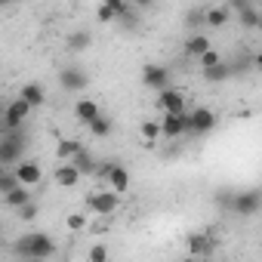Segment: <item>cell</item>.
Returning <instances> with one entry per match:
<instances>
[{
	"label": "cell",
	"mask_w": 262,
	"mask_h": 262,
	"mask_svg": "<svg viewBox=\"0 0 262 262\" xmlns=\"http://www.w3.org/2000/svg\"><path fill=\"white\" fill-rule=\"evenodd\" d=\"M13 250L19 256H25L28 262H43V259H50L56 253V241L50 234H43V231H31V234H22Z\"/></svg>",
	"instance_id": "6da1fadb"
},
{
	"label": "cell",
	"mask_w": 262,
	"mask_h": 262,
	"mask_svg": "<svg viewBox=\"0 0 262 262\" xmlns=\"http://www.w3.org/2000/svg\"><path fill=\"white\" fill-rule=\"evenodd\" d=\"M25 145H28L25 129H16V133H4V136H0V164L16 170V167L25 161Z\"/></svg>",
	"instance_id": "7a4b0ae2"
},
{
	"label": "cell",
	"mask_w": 262,
	"mask_h": 262,
	"mask_svg": "<svg viewBox=\"0 0 262 262\" xmlns=\"http://www.w3.org/2000/svg\"><path fill=\"white\" fill-rule=\"evenodd\" d=\"M120 207V194L105 188V191H90L86 194V210L96 213V216H114Z\"/></svg>",
	"instance_id": "3957f363"
},
{
	"label": "cell",
	"mask_w": 262,
	"mask_h": 262,
	"mask_svg": "<svg viewBox=\"0 0 262 262\" xmlns=\"http://www.w3.org/2000/svg\"><path fill=\"white\" fill-rule=\"evenodd\" d=\"M34 108L25 102V99H13L7 108H4V133H16V129H25V120Z\"/></svg>",
	"instance_id": "277c9868"
},
{
	"label": "cell",
	"mask_w": 262,
	"mask_h": 262,
	"mask_svg": "<svg viewBox=\"0 0 262 262\" xmlns=\"http://www.w3.org/2000/svg\"><path fill=\"white\" fill-rule=\"evenodd\" d=\"M262 210V191L259 188H247V191H234V204H231V213L237 216H256Z\"/></svg>",
	"instance_id": "5b68a950"
},
{
	"label": "cell",
	"mask_w": 262,
	"mask_h": 262,
	"mask_svg": "<svg viewBox=\"0 0 262 262\" xmlns=\"http://www.w3.org/2000/svg\"><path fill=\"white\" fill-rule=\"evenodd\" d=\"M216 111L213 108H207V105H198V108H191V129L188 133H194V136H207V133H213L216 129Z\"/></svg>",
	"instance_id": "8992f818"
},
{
	"label": "cell",
	"mask_w": 262,
	"mask_h": 262,
	"mask_svg": "<svg viewBox=\"0 0 262 262\" xmlns=\"http://www.w3.org/2000/svg\"><path fill=\"white\" fill-rule=\"evenodd\" d=\"M161 129H164V139H179L191 129V111L185 114H164L161 117Z\"/></svg>",
	"instance_id": "52a82bcc"
},
{
	"label": "cell",
	"mask_w": 262,
	"mask_h": 262,
	"mask_svg": "<svg viewBox=\"0 0 262 262\" xmlns=\"http://www.w3.org/2000/svg\"><path fill=\"white\" fill-rule=\"evenodd\" d=\"M86 83H90V77H86V71L77 68V65H68V68L59 71V86H62L65 93H83Z\"/></svg>",
	"instance_id": "ba28073f"
},
{
	"label": "cell",
	"mask_w": 262,
	"mask_h": 262,
	"mask_svg": "<svg viewBox=\"0 0 262 262\" xmlns=\"http://www.w3.org/2000/svg\"><path fill=\"white\" fill-rule=\"evenodd\" d=\"M142 83L148 86V90H158V93H164V90H170V68L167 65H145L142 68Z\"/></svg>",
	"instance_id": "9c48e42d"
},
{
	"label": "cell",
	"mask_w": 262,
	"mask_h": 262,
	"mask_svg": "<svg viewBox=\"0 0 262 262\" xmlns=\"http://www.w3.org/2000/svg\"><path fill=\"white\" fill-rule=\"evenodd\" d=\"M158 108H161L164 114H185V93L176 90V86L158 93Z\"/></svg>",
	"instance_id": "30bf717a"
},
{
	"label": "cell",
	"mask_w": 262,
	"mask_h": 262,
	"mask_svg": "<svg viewBox=\"0 0 262 262\" xmlns=\"http://www.w3.org/2000/svg\"><path fill=\"white\" fill-rule=\"evenodd\" d=\"M213 247H216V241H213L210 234H204V231H191V234L185 237V250H188V256L204 259V256L213 253Z\"/></svg>",
	"instance_id": "8fae6325"
},
{
	"label": "cell",
	"mask_w": 262,
	"mask_h": 262,
	"mask_svg": "<svg viewBox=\"0 0 262 262\" xmlns=\"http://www.w3.org/2000/svg\"><path fill=\"white\" fill-rule=\"evenodd\" d=\"M99 117H102V108H99L96 99H77V102H74V120H77V123L90 126V123H96Z\"/></svg>",
	"instance_id": "7c38bea8"
},
{
	"label": "cell",
	"mask_w": 262,
	"mask_h": 262,
	"mask_svg": "<svg viewBox=\"0 0 262 262\" xmlns=\"http://www.w3.org/2000/svg\"><path fill=\"white\" fill-rule=\"evenodd\" d=\"M16 179H19V185H25V188H31V185H37L40 179H43V170H40V164L37 161H22L16 170Z\"/></svg>",
	"instance_id": "4fadbf2b"
},
{
	"label": "cell",
	"mask_w": 262,
	"mask_h": 262,
	"mask_svg": "<svg viewBox=\"0 0 262 262\" xmlns=\"http://www.w3.org/2000/svg\"><path fill=\"white\" fill-rule=\"evenodd\" d=\"M228 7H231V13H237L241 25H247V28H259V19H262V13H259L253 4H228Z\"/></svg>",
	"instance_id": "5bb4252c"
},
{
	"label": "cell",
	"mask_w": 262,
	"mask_h": 262,
	"mask_svg": "<svg viewBox=\"0 0 262 262\" xmlns=\"http://www.w3.org/2000/svg\"><path fill=\"white\" fill-rule=\"evenodd\" d=\"M53 179H56V185H62V188H74V185L80 182V170H77L74 164H59L56 173H53Z\"/></svg>",
	"instance_id": "9a60e30c"
},
{
	"label": "cell",
	"mask_w": 262,
	"mask_h": 262,
	"mask_svg": "<svg viewBox=\"0 0 262 262\" xmlns=\"http://www.w3.org/2000/svg\"><path fill=\"white\" fill-rule=\"evenodd\" d=\"M19 99H25L31 108H43V105H47V90H43L40 83H25L22 93H19Z\"/></svg>",
	"instance_id": "2e32d148"
},
{
	"label": "cell",
	"mask_w": 262,
	"mask_h": 262,
	"mask_svg": "<svg viewBox=\"0 0 262 262\" xmlns=\"http://www.w3.org/2000/svg\"><path fill=\"white\" fill-rule=\"evenodd\" d=\"M108 185H111V191L126 194V191H129V170H126L123 164H114V170H111V176H108Z\"/></svg>",
	"instance_id": "e0dca14e"
},
{
	"label": "cell",
	"mask_w": 262,
	"mask_h": 262,
	"mask_svg": "<svg viewBox=\"0 0 262 262\" xmlns=\"http://www.w3.org/2000/svg\"><path fill=\"white\" fill-rule=\"evenodd\" d=\"M207 50H213V43H210V37H207V34H201V31H194V34L185 40V53H188V56H194V59H201Z\"/></svg>",
	"instance_id": "ac0fdd59"
},
{
	"label": "cell",
	"mask_w": 262,
	"mask_h": 262,
	"mask_svg": "<svg viewBox=\"0 0 262 262\" xmlns=\"http://www.w3.org/2000/svg\"><path fill=\"white\" fill-rule=\"evenodd\" d=\"M71 164L80 170V176H96V170H99V161H96V158H93L86 148H83V151H77Z\"/></svg>",
	"instance_id": "d6986e66"
},
{
	"label": "cell",
	"mask_w": 262,
	"mask_h": 262,
	"mask_svg": "<svg viewBox=\"0 0 262 262\" xmlns=\"http://www.w3.org/2000/svg\"><path fill=\"white\" fill-rule=\"evenodd\" d=\"M4 204H7V207H13V210H22V207H28V204H34V198H31V188H25V185H19L16 191H10V194L4 198Z\"/></svg>",
	"instance_id": "ffe728a7"
},
{
	"label": "cell",
	"mask_w": 262,
	"mask_h": 262,
	"mask_svg": "<svg viewBox=\"0 0 262 262\" xmlns=\"http://www.w3.org/2000/svg\"><path fill=\"white\" fill-rule=\"evenodd\" d=\"M90 43H93V34L83 31V28L68 34V50H71V53H83V50H90Z\"/></svg>",
	"instance_id": "44dd1931"
},
{
	"label": "cell",
	"mask_w": 262,
	"mask_h": 262,
	"mask_svg": "<svg viewBox=\"0 0 262 262\" xmlns=\"http://www.w3.org/2000/svg\"><path fill=\"white\" fill-rule=\"evenodd\" d=\"M228 19H231V7H210L207 10V25H213V28L228 25Z\"/></svg>",
	"instance_id": "7402d4cb"
},
{
	"label": "cell",
	"mask_w": 262,
	"mask_h": 262,
	"mask_svg": "<svg viewBox=\"0 0 262 262\" xmlns=\"http://www.w3.org/2000/svg\"><path fill=\"white\" fill-rule=\"evenodd\" d=\"M139 133H142V139H145V142H148V148H151V142L164 136L161 120H142V123H139Z\"/></svg>",
	"instance_id": "603a6c76"
},
{
	"label": "cell",
	"mask_w": 262,
	"mask_h": 262,
	"mask_svg": "<svg viewBox=\"0 0 262 262\" xmlns=\"http://www.w3.org/2000/svg\"><path fill=\"white\" fill-rule=\"evenodd\" d=\"M77 151H83V142H77V139H62V142H59V148H56V155H59L62 161H68V164L74 161V155H77Z\"/></svg>",
	"instance_id": "cb8c5ba5"
},
{
	"label": "cell",
	"mask_w": 262,
	"mask_h": 262,
	"mask_svg": "<svg viewBox=\"0 0 262 262\" xmlns=\"http://www.w3.org/2000/svg\"><path fill=\"white\" fill-rule=\"evenodd\" d=\"M204 74V80L207 83H222V80H228L231 77V65L228 62H222V65H216V68H210V71H201Z\"/></svg>",
	"instance_id": "d4e9b609"
},
{
	"label": "cell",
	"mask_w": 262,
	"mask_h": 262,
	"mask_svg": "<svg viewBox=\"0 0 262 262\" xmlns=\"http://www.w3.org/2000/svg\"><path fill=\"white\" fill-rule=\"evenodd\" d=\"M222 62H225V59H222L219 50H207V53L198 59V68H201V71H210V68H216V65H222Z\"/></svg>",
	"instance_id": "484cf974"
},
{
	"label": "cell",
	"mask_w": 262,
	"mask_h": 262,
	"mask_svg": "<svg viewBox=\"0 0 262 262\" xmlns=\"http://www.w3.org/2000/svg\"><path fill=\"white\" fill-rule=\"evenodd\" d=\"M90 133H93L96 139H105V136L111 133V120H108V117L102 114V117H99L96 123H90Z\"/></svg>",
	"instance_id": "4316f807"
},
{
	"label": "cell",
	"mask_w": 262,
	"mask_h": 262,
	"mask_svg": "<svg viewBox=\"0 0 262 262\" xmlns=\"http://www.w3.org/2000/svg\"><path fill=\"white\" fill-rule=\"evenodd\" d=\"M16 188H19V179H16V173H13V170H7L4 176H0V194L7 198V194H10V191H16Z\"/></svg>",
	"instance_id": "83f0119b"
},
{
	"label": "cell",
	"mask_w": 262,
	"mask_h": 262,
	"mask_svg": "<svg viewBox=\"0 0 262 262\" xmlns=\"http://www.w3.org/2000/svg\"><path fill=\"white\" fill-rule=\"evenodd\" d=\"M86 222H90V219H86V213H68V219H65V225H68L71 231H83V228H86Z\"/></svg>",
	"instance_id": "f1b7e54d"
},
{
	"label": "cell",
	"mask_w": 262,
	"mask_h": 262,
	"mask_svg": "<svg viewBox=\"0 0 262 262\" xmlns=\"http://www.w3.org/2000/svg\"><path fill=\"white\" fill-rule=\"evenodd\" d=\"M96 19H99L102 25H108V22H114V19H117V13H114V7L108 4V0H105V4L96 10Z\"/></svg>",
	"instance_id": "f546056e"
},
{
	"label": "cell",
	"mask_w": 262,
	"mask_h": 262,
	"mask_svg": "<svg viewBox=\"0 0 262 262\" xmlns=\"http://www.w3.org/2000/svg\"><path fill=\"white\" fill-rule=\"evenodd\" d=\"M185 22H188V28L207 25V10H188V13H185Z\"/></svg>",
	"instance_id": "4dcf8cb0"
},
{
	"label": "cell",
	"mask_w": 262,
	"mask_h": 262,
	"mask_svg": "<svg viewBox=\"0 0 262 262\" xmlns=\"http://www.w3.org/2000/svg\"><path fill=\"white\" fill-rule=\"evenodd\" d=\"M90 262H108V247L105 244H93L90 247Z\"/></svg>",
	"instance_id": "1f68e13d"
},
{
	"label": "cell",
	"mask_w": 262,
	"mask_h": 262,
	"mask_svg": "<svg viewBox=\"0 0 262 262\" xmlns=\"http://www.w3.org/2000/svg\"><path fill=\"white\" fill-rule=\"evenodd\" d=\"M19 219H22V222H34V219H37V204L22 207V210H19Z\"/></svg>",
	"instance_id": "d6a6232c"
},
{
	"label": "cell",
	"mask_w": 262,
	"mask_h": 262,
	"mask_svg": "<svg viewBox=\"0 0 262 262\" xmlns=\"http://www.w3.org/2000/svg\"><path fill=\"white\" fill-rule=\"evenodd\" d=\"M111 170H114V161H102V164H99V170H96V179H105V182H108Z\"/></svg>",
	"instance_id": "836d02e7"
},
{
	"label": "cell",
	"mask_w": 262,
	"mask_h": 262,
	"mask_svg": "<svg viewBox=\"0 0 262 262\" xmlns=\"http://www.w3.org/2000/svg\"><path fill=\"white\" fill-rule=\"evenodd\" d=\"M253 65H256V68H259V71H262V50H259V53H256V56H253Z\"/></svg>",
	"instance_id": "e575fe53"
},
{
	"label": "cell",
	"mask_w": 262,
	"mask_h": 262,
	"mask_svg": "<svg viewBox=\"0 0 262 262\" xmlns=\"http://www.w3.org/2000/svg\"><path fill=\"white\" fill-rule=\"evenodd\" d=\"M182 262H204V259H198V256H185Z\"/></svg>",
	"instance_id": "d590c367"
},
{
	"label": "cell",
	"mask_w": 262,
	"mask_h": 262,
	"mask_svg": "<svg viewBox=\"0 0 262 262\" xmlns=\"http://www.w3.org/2000/svg\"><path fill=\"white\" fill-rule=\"evenodd\" d=\"M259 31H262V19H259Z\"/></svg>",
	"instance_id": "8d00e7d4"
}]
</instances>
